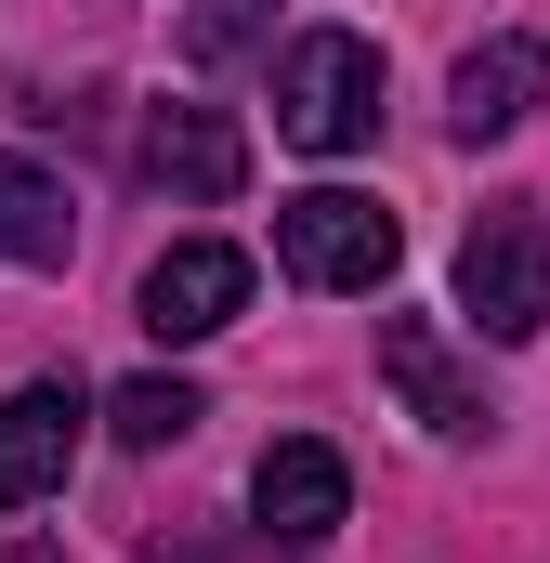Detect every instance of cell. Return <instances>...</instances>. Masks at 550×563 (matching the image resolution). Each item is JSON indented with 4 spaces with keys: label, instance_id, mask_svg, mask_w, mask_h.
Segmentation results:
<instances>
[{
    "label": "cell",
    "instance_id": "1",
    "mask_svg": "<svg viewBox=\"0 0 550 563\" xmlns=\"http://www.w3.org/2000/svg\"><path fill=\"white\" fill-rule=\"evenodd\" d=\"M275 132L301 144V157H354V144L381 132V40H354V26L288 40V66H275Z\"/></svg>",
    "mask_w": 550,
    "mask_h": 563
},
{
    "label": "cell",
    "instance_id": "2",
    "mask_svg": "<svg viewBox=\"0 0 550 563\" xmlns=\"http://www.w3.org/2000/svg\"><path fill=\"white\" fill-rule=\"evenodd\" d=\"M275 263L301 288H381L407 263V223H394L381 197H354V184H315V197L275 210Z\"/></svg>",
    "mask_w": 550,
    "mask_h": 563
},
{
    "label": "cell",
    "instance_id": "3",
    "mask_svg": "<svg viewBox=\"0 0 550 563\" xmlns=\"http://www.w3.org/2000/svg\"><path fill=\"white\" fill-rule=\"evenodd\" d=\"M459 314L485 341H538L550 328V223L538 210H485L459 236Z\"/></svg>",
    "mask_w": 550,
    "mask_h": 563
},
{
    "label": "cell",
    "instance_id": "4",
    "mask_svg": "<svg viewBox=\"0 0 550 563\" xmlns=\"http://www.w3.org/2000/svg\"><path fill=\"white\" fill-rule=\"evenodd\" d=\"M132 157H144V184H157V197H184V210H223V197L250 184V132H237L223 106H157Z\"/></svg>",
    "mask_w": 550,
    "mask_h": 563
},
{
    "label": "cell",
    "instance_id": "5",
    "mask_svg": "<svg viewBox=\"0 0 550 563\" xmlns=\"http://www.w3.org/2000/svg\"><path fill=\"white\" fill-rule=\"evenodd\" d=\"M381 380H394V394H407V420L446 432V445H472V432L498 420V407H485V380L446 354V328H432V314H381Z\"/></svg>",
    "mask_w": 550,
    "mask_h": 563
},
{
    "label": "cell",
    "instance_id": "6",
    "mask_svg": "<svg viewBox=\"0 0 550 563\" xmlns=\"http://www.w3.org/2000/svg\"><path fill=\"white\" fill-rule=\"evenodd\" d=\"M250 511H263V538H288V551L341 538V511H354V472H341V445H315V432H275V445H263V472H250Z\"/></svg>",
    "mask_w": 550,
    "mask_h": 563
},
{
    "label": "cell",
    "instance_id": "7",
    "mask_svg": "<svg viewBox=\"0 0 550 563\" xmlns=\"http://www.w3.org/2000/svg\"><path fill=\"white\" fill-rule=\"evenodd\" d=\"M237 314H250V250L184 236V250L144 263V328H157V341H210V328H237Z\"/></svg>",
    "mask_w": 550,
    "mask_h": 563
},
{
    "label": "cell",
    "instance_id": "8",
    "mask_svg": "<svg viewBox=\"0 0 550 563\" xmlns=\"http://www.w3.org/2000/svg\"><path fill=\"white\" fill-rule=\"evenodd\" d=\"M79 420H92V394H79V380H26V394H0V511H26V498H53V485H66Z\"/></svg>",
    "mask_w": 550,
    "mask_h": 563
},
{
    "label": "cell",
    "instance_id": "9",
    "mask_svg": "<svg viewBox=\"0 0 550 563\" xmlns=\"http://www.w3.org/2000/svg\"><path fill=\"white\" fill-rule=\"evenodd\" d=\"M550 92V53L538 40H485V53H459V79H446V119H459V144H498L525 132Z\"/></svg>",
    "mask_w": 550,
    "mask_h": 563
},
{
    "label": "cell",
    "instance_id": "10",
    "mask_svg": "<svg viewBox=\"0 0 550 563\" xmlns=\"http://www.w3.org/2000/svg\"><path fill=\"white\" fill-rule=\"evenodd\" d=\"M66 250H79V210H66V184H53L40 157H0V263L53 276Z\"/></svg>",
    "mask_w": 550,
    "mask_h": 563
},
{
    "label": "cell",
    "instance_id": "11",
    "mask_svg": "<svg viewBox=\"0 0 550 563\" xmlns=\"http://www.w3.org/2000/svg\"><path fill=\"white\" fill-rule=\"evenodd\" d=\"M197 420H210V407H197V380H119V394H106V432L144 445V459H157V445H184Z\"/></svg>",
    "mask_w": 550,
    "mask_h": 563
},
{
    "label": "cell",
    "instance_id": "12",
    "mask_svg": "<svg viewBox=\"0 0 550 563\" xmlns=\"http://www.w3.org/2000/svg\"><path fill=\"white\" fill-rule=\"evenodd\" d=\"M263 13L275 0H197V13H184V66H237V53L263 40Z\"/></svg>",
    "mask_w": 550,
    "mask_h": 563
},
{
    "label": "cell",
    "instance_id": "13",
    "mask_svg": "<svg viewBox=\"0 0 550 563\" xmlns=\"http://www.w3.org/2000/svg\"><path fill=\"white\" fill-rule=\"evenodd\" d=\"M0 563H66V551H53V538H0Z\"/></svg>",
    "mask_w": 550,
    "mask_h": 563
}]
</instances>
